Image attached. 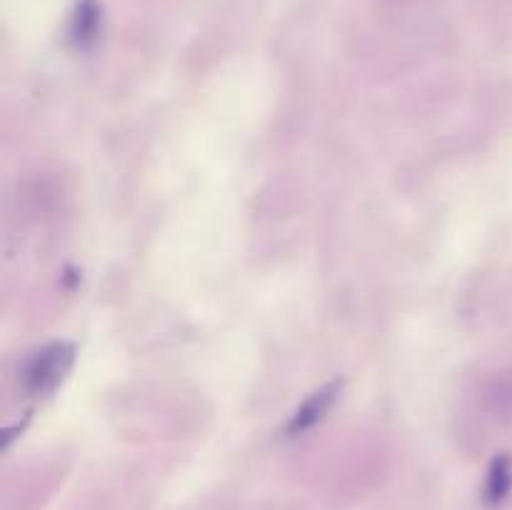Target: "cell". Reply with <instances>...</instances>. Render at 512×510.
Here are the masks:
<instances>
[{"instance_id":"2","label":"cell","mask_w":512,"mask_h":510,"mask_svg":"<svg viewBox=\"0 0 512 510\" xmlns=\"http://www.w3.org/2000/svg\"><path fill=\"white\" fill-rule=\"evenodd\" d=\"M338 393H340V383H330V385H325L323 390H318V393L310 395V398L305 400L298 410H295L293 418H290L288 435H300V433H305V430L313 428L315 423H320V420L325 418V413L333 408Z\"/></svg>"},{"instance_id":"3","label":"cell","mask_w":512,"mask_h":510,"mask_svg":"<svg viewBox=\"0 0 512 510\" xmlns=\"http://www.w3.org/2000/svg\"><path fill=\"white\" fill-rule=\"evenodd\" d=\"M512 490V458L510 455H498V458L490 463L488 478H485L483 488V500L488 508H500V505L508 500Z\"/></svg>"},{"instance_id":"1","label":"cell","mask_w":512,"mask_h":510,"mask_svg":"<svg viewBox=\"0 0 512 510\" xmlns=\"http://www.w3.org/2000/svg\"><path fill=\"white\" fill-rule=\"evenodd\" d=\"M70 363H73V345L68 343H53L45 345L35 355H30L28 363L23 368V385L28 393L45 395L63 380L68 373Z\"/></svg>"}]
</instances>
